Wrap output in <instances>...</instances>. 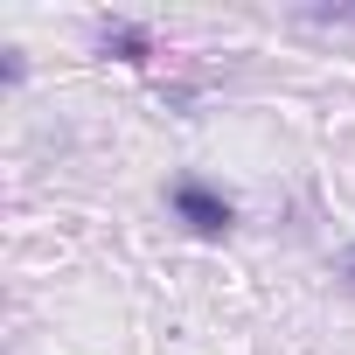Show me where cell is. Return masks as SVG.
<instances>
[{
  "instance_id": "6da1fadb",
  "label": "cell",
  "mask_w": 355,
  "mask_h": 355,
  "mask_svg": "<svg viewBox=\"0 0 355 355\" xmlns=\"http://www.w3.org/2000/svg\"><path fill=\"white\" fill-rule=\"evenodd\" d=\"M167 209L182 216L196 237H223L230 223H237V209H230V196L223 189H209V182H196V174H182V182L167 189Z\"/></svg>"
},
{
  "instance_id": "7a4b0ae2",
  "label": "cell",
  "mask_w": 355,
  "mask_h": 355,
  "mask_svg": "<svg viewBox=\"0 0 355 355\" xmlns=\"http://www.w3.org/2000/svg\"><path fill=\"white\" fill-rule=\"evenodd\" d=\"M98 49L119 56V63H146L153 56V28H139V21H98Z\"/></svg>"
},
{
  "instance_id": "3957f363",
  "label": "cell",
  "mask_w": 355,
  "mask_h": 355,
  "mask_svg": "<svg viewBox=\"0 0 355 355\" xmlns=\"http://www.w3.org/2000/svg\"><path fill=\"white\" fill-rule=\"evenodd\" d=\"M348 286H355V251H348Z\"/></svg>"
}]
</instances>
